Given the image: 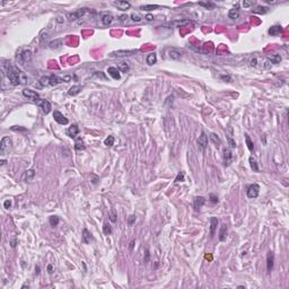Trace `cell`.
<instances>
[{
	"label": "cell",
	"instance_id": "31",
	"mask_svg": "<svg viewBox=\"0 0 289 289\" xmlns=\"http://www.w3.org/2000/svg\"><path fill=\"white\" fill-rule=\"evenodd\" d=\"M146 61H147V64H148V66H153V64H155L156 61H157V57H156V53H150V54H149V55L147 57Z\"/></svg>",
	"mask_w": 289,
	"mask_h": 289
},
{
	"label": "cell",
	"instance_id": "39",
	"mask_svg": "<svg viewBox=\"0 0 289 289\" xmlns=\"http://www.w3.org/2000/svg\"><path fill=\"white\" fill-rule=\"evenodd\" d=\"M157 8H159L158 5H144V6H141V7H140V9L147 10V11L154 10V9H157Z\"/></svg>",
	"mask_w": 289,
	"mask_h": 289
},
{
	"label": "cell",
	"instance_id": "46",
	"mask_svg": "<svg viewBox=\"0 0 289 289\" xmlns=\"http://www.w3.org/2000/svg\"><path fill=\"white\" fill-rule=\"evenodd\" d=\"M184 181V173L183 172H178L177 176L175 177V182H183Z\"/></svg>",
	"mask_w": 289,
	"mask_h": 289
},
{
	"label": "cell",
	"instance_id": "21",
	"mask_svg": "<svg viewBox=\"0 0 289 289\" xmlns=\"http://www.w3.org/2000/svg\"><path fill=\"white\" fill-rule=\"evenodd\" d=\"M226 236H227V226L225 224H223L220 227V230H219V241L224 242L226 239Z\"/></svg>",
	"mask_w": 289,
	"mask_h": 289
},
{
	"label": "cell",
	"instance_id": "50",
	"mask_svg": "<svg viewBox=\"0 0 289 289\" xmlns=\"http://www.w3.org/2000/svg\"><path fill=\"white\" fill-rule=\"evenodd\" d=\"M210 201L212 202V203H218V196H215V194H210Z\"/></svg>",
	"mask_w": 289,
	"mask_h": 289
},
{
	"label": "cell",
	"instance_id": "48",
	"mask_svg": "<svg viewBox=\"0 0 289 289\" xmlns=\"http://www.w3.org/2000/svg\"><path fill=\"white\" fill-rule=\"evenodd\" d=\"M110 220L112 221V223H115L116 221V214H115V210L112 209L111 210V215H110Z\"/></svg>",
	"mask_w": 289,
	"mask_h": 289
},
{
	"label": "cell",
	"instance_id": "63",
	"mask_svg": "<svg viewBox=\"0 0 289 289\" xmlns=\"http://www.w3.org/2000/svg\"><path fill=\"white\" fill-rule=\"evenodd\" d=\"M120 18H121V21H125V18H128V16H125V15H124V16H121Z\"/></svg>",
	"mask_w": 289,
	"mask_h": 289
},
{
	"label": "cell",
	"instance_id": "16",
	"mask_svg": "<svg viewBox=\"0 0 289 289\" xmlns=\"http://www.w3.org/2000/svg\"><path fill=\"white\" fill-rule=\"evenodd\" d=\"M107 72H109V75H110L113 79H120V78H121L120 70H119L118 68H115V67H110V68H107Z\"/></svg>",
	"mask_w": 289,
	"mask_h": 289
},
{
	"label": "cell",
	"instance_id": "62",
	"mask_svg": "<svg viewBox=\"0 0 289 289\" xmlns=\"http://www.w3.org/2000/svg\"><path fill=\"white\" fill-rule=\"evenodd\" d=\"M133 245H134V241H132V242L130 243V250H131V251L133 250Z\"/></svg>",
	"mask_w": 289,
	"mask_h": 289
},
{
	"label": "cell",
	"instance_id": "56",
	"mask_svg": "<svg viewBox=\"0 0 289 289\" xmlns=\"http://www.w3.org/2000/svg\"><path fill=\"white\" fill-rule=\"evenodd\" d=\"M144 18H146V19H147V21H153V19H154V16L149 14V15H147V16H146Z\"/></svg>",
	"mask_w": 289,
	"mask_h": 289
},
{
	"label": "cell",
	"instance_id": "49",
	"mask_svg": "<svg viewBox=\"0 0 289 289\" xmlns=\"http://www.w3.org/2000/svg\"><path fill=\"white\" fill-rule=\"evenodd\" d=\"M91 177H92V180H91V181H92V183H93V184H97V183H98V181H100V177H98L97 175H95V174H92V175H91Z\"/></svg>",
	"mask_w": 289,
	"mask_h": 289
},
{
	"label": "cell",
	"instance_id": "47",
	"mask_svg": "<svg viewBox=\"0 0 289 289\" xmlns=\"http://www.w3.org/2000/svg\"><path fill=\"white\" fill-rule=\"evenodd\" d=\"M134 223H136V216H134V215L129 216V218H128V225H129V226H132Z\"/></svg>",
	"mask_w": 289,
	"mask_h": 289
},
{
	"label": "cell",
	"instance_id": "60",
	"mask_svg": "<svg viewBox=\"0 0 289 289\" xmlns=\"http://www.w3.org/2000/svg\"><path fill=\"white\" fill-rule=\"evenodd\" d=\"M48 271H49V273H52V272H53V271H52V265L51 264L48 267Z\"/></svg>",
	"mask_w": 289,
	"mask_h": 289
},
{
	"label": "cell",
	"instance_id": "8",
	"mask_svg": "<svg viewBox=\"0 0 289 289\" xmlns=\"http://www.w3.org/2000/svg\"><path fill=\"white\" fill-rule=\"evenodd\" d=\"M53 118H54V121H55V122H58L59 124H62V125H67V124L69 123V120H68L61 112H59V111H54Z\"/></svg>",
	"mask_w": 289,
	"mask_h": 289
},
{
	"label": "cell",
	"instance_id": "25",
	"mask_svg": "<svg viewBox=\"0 0 289 289\" xmlns=\"http://www.w3.org/2000/svg\"><path fill=\"white\" fill-rule=\"evenodd\" d=\"M83 89V87L82 86H79V85H75V86H72L71 88L68 91V95H70V96H76V95H78V94L80 93V91Z\"/></svg>",
	"mask_w": 289,
	"mask_h": 289
},
{
	"label": "cell",
	"instance_id": "59",
	"mask_svg": "<svg viewBox=\"0 0 289 289\" xmlns=\"http://www.w3.org/2000/svg\"><path fill=\"white\" fill-rule=\"evenodd\" d=\"M251 66H253V67L257 66V60H255V59H254V60H251Z\"/></svg>",
	"mask_w": 289,
	"mask_h": 289
},
{
	"label": "cell",
	"instance_id": "37",
	"mask_svg": "<svg viewBox=\"0 0 289 289\" xmlns=\"http://www.w3.org/2000/svg\"><path fill=\"white\" fill-rule=\"evenodd\" d=\"M168 54H169V57H171L172 59H174V60H178V59L182 57V53L180 51H177V50H171Z\"/></svg>",
	"mask_w": 289,
	"mask_h": 289
},
{
	"label": "cell",
	"instance_id": "11",
	"mask_svg": "<svg viewBox=\"0 0 289 289\" xmlns=\"http://www.w3.org/2000/svg\"><path fill=\"white\" fill-rule=\"evenodd\" d=\"M85 12H86V8H82V9L75 11V12H70V14H68V15H67V17H68V19H69V21H76L77 18H82L84 15H85Z\"/></svg>",
	"mask_w": 289,
	"mask_h": 289
},
{
	"label": "cell",
	"instance_id": "53",
	"mask_svg": "<svg viewBox=\"0 0 289 289\" xmlns=\"http://www.w3.org/2000/svg\"><path fill=\"white\" fill-rule=\"evenodd\" d=\"M63 78V82L64 83H69L70 80H71V77L70 76H64V77H62Z\"/></svg>",
	"mask_w": 289,
	"mask_h": 289
},
{
	"label": "cell",
	"instance_id": "38",
	"mask_svg": "<svg viewBox=\"0 0 289 289\" xmlns=\"http://www.w3.org/2000/svg\"><path fill=\"white\" fill-rule=\"evenodd\" d=\"M49 221H50V225H51L52 227H57L58 224H59V221H60V219H59L58 216H51L50 219H49Z\"/></svg>",
	"mask_w": 289,
	"mask_h": 289
},
{
	"label": "cell",
	"instance_id": "30",
	"mask_svg": "<svg viewBox=\"0 0 289 289\" xmlns=\"http://www.w3.org/2000/svg\"><path fill=\"white\" fill-rule=\"evenodd\" d=\"M248 162H250V166H251L252 171H253V172H259L258 163H257V160H255V158H254L253 156H251V157L248 158Z\"/></svg>",
	"mask_w": 289,
	"mask_h": 289
},
{
	"label": "cell",
	"instance_id": "2",
	"mask_svg": "<svg viewBox=\"0 0 289 289\" xmlns=\"http://www.w3.org/2000/svg\"><path fill=\"white\" fill-rule=\"evenodd\" d=\"M11 144H12V142H11V139L9 137H3L1 139V142H0V155H1V157L9 154Z\"/></svg>",
	"mask_w": 289,
	"mask_h": 289
},
{
	"label": "cell",
	"instance_id": "5",
	"mask_svg": "<svg viewBox=\"0 0 289 289\" xmlns=\"http://www.w3.org/2000/svg\"><path fill=\"white\" fill-rule=\"evenodd\" d=\"M137 52H138V50H119V51L112 52L110 55L111 57H116V58H125V57L133 55Z\"/></svg>",
	"mask_w": 289,
	"mask_h": 289
},
{
	"label": "cell",
	"instance_id": "51",
	"mask_svg": "<svg viewBox=\"0 0 289 289\" xmlns=\"http://www.w3.org/2000/svg\"><path fill=\"white\" fill-rule=\"evenodd\" d=\"M3 207H5L6 209H9L11 207V200H6L5 203H3Z\"/></svg>",
	"mask_w": 289,
	"mask_h": 289
},
{
	"label": "cell",
	"instance_id": "61",
	"mask_svg": "<svg viewBox=\"0 0 289 289\" xmlns=\"http://www.w3.org/2000/svg\"><path fill=\"white\" fill-rule=\"evenodd\" d=\"M95 75H96V76H97V77H102V78H105V76H104L103 73H97V72H96V73H95Z\"/></svg>",
	"mask_w": 289,
	"mask_h": 289
},
{
	"label": "cell",
	"instance_id": "34",
	"mask_svg": "<svg viewBox=\"0 0 289 289\" xmlns=\"http://www.w3.org/2000/svg\"><path fill=\"white\" fill-rule=\"evenodd\" d=\"M40 87H45V86H50V77L49 76H43L41 79L39 80Z\"/></svg>",
	"mask_w": 289,
	"mask_h": 289
},
{
	"label": "cell",
	"instance_id": "52",
	"mask_svg": "<svg viewBox=\"0 0 289 289\" xmlns=\"http://www.w3.org/2000/svg\"><path fill=\"white\" fill-rule=\"evenodd\" d=\"M149 257H150V254H149V251H148V250H146V257H144V263L149 261Z\"/></svg>",
	"mask_w": 289,
	"mask_h": 289
},
{
	"label": "cell",
	"instance_id": "44",
	"mask_svg": "<svg viewBox=\"0 0 289 289\" xmlns=\"http://www.w3.org/2000/svg\"><path fill=\"white\" fill-rule=\"evenodd\" d=\"M199 6H202V7H205L207 9H212L214 8V5L211 3V2H199Z\"/></svg>",
	"mask_w": 289,
	"mask_h": 289
},
{
	"label": "cell",
	"instance_id": "22",
	"mask_svg": "<svg viewBox=\"0 0 289 289\" xmlns=\"http://www.w3.org/2000/svg\"><path fill=\"white\" fill-rule=\"evenodd\" d=\"M281 31H282L281 26L274 25V26H271V27L269 28V34L272 35V36H277V35H279V34L281 33Z\"/></svg>",
	"mask_w": 289,
	"mask_h": 289
},
{
	"label": "cell",
	"instance_id": "28",
	"mask_svg": "<svg viewBox=\"0 0 289 289\" xmlns=\"http://www.w3.org/2000/svg\"><path fill=\"white\" fill-rule=\"evenodd\" d=\"M75 149H76V150H85V149H86V147H85V144H84L83 139H82L80 137H78V138L76 139V142H75Z\"/></svg>",
	"mask_w": 289,
	"mask_h": 289
},
{
	"label": "cell",
	"instance_id": "42",
	"mask_svg": "<svg viewBox=\"0 0 289 289\" xmlns=\"http://www.w3.org/2000/svg\"><path fill=\"white\" fill-rule=\"evenodd\" d=\"M103 233L105 235H110L112 233V228H111V225L109 223H104L103 225Z\"/></svg>",
	"mask_w": 289,
	"mask_h": 289
},
{
	"label": "cell",
	"instance_id": "1",
	"mask_svg": "<svg viewBox=\"0 0 289 289\" xmlns=\"http://www.w3.org/2000/svg\"><path fill=\"white\" fill-rule=\"evenodd\" d=\"M6 75H7V78L9 79V83L12 86L23 85V84H26V82H27L26 76L15 66H9L6 70Z\"/></svg>",
	"mask_w": 289,
	"mask_h": 289
},
{
	"label": "cell",
	"instance_id": "54",
	"mask_svg": "<svg viewBox=\"0 0 289 289\" xmlns=\"http://www.w3.org/2000/svg\"><path fill=\"white\" fill-rule=\"evenodd\" d=\"M265 1H267V3H270V5H277L279 2L277 0H265Z\"/></svg>",
	"mask_w": 289,
	"mask_h": 289
},
{
	"label": "cell",
	"instance_id": "45",
	"mask_svg": "<svg viewBox=\"0 0 289 289\" xmlns=\"http://www.w3.org/2000/svg\"><path fill=\"white\" fill-rule=\"evenodd\" d=\"M242 5H243V7H244V8H250V7H252V6L254 5V1H250V0H244V1L242 2Z\"/></svg>",
	"mask_w": 289,
	"mask_h": 289
},
{
	"label": "cell",
	"instance_id": "20",
	"mask_svg": "<svg viewBox=\"0 0 289 289\" xmlns=\"http://www.w3.org/2000/svg\"><path fill=\"white\" fill-rule=\"evenodd\" d=\"M63 83V78L62 77H59L57 75H51L50 76V85L51 86H55V85H59V84Z\"/></svg>",
	"mask_w": 289,
	"mask_h": 289
},
{
	"label": "cell",
	"instance_id": "35",
	"mask_svg": "<svg viewBox=\"0 0 289 289\" xmlns=\"http://www.w3.org/2000/svg\"><path fill=\"white\" fill-rule=\"evenodd\" d=\"M118 69L121 72H128L130 70V67H129V64L127 62H121V63L118 64Z\"/></svg>",
	"mask_w": 289,
	"mask_h": 289
},
{
	"label": "cell",
	"instance_id": "12",
	"mask_svg": "<svg viewBox=\"0 0 289 289\" xmlns=\"http://www.w3.org/2000/svg\"><path fill=\"white\" fill-rule=\"evenodd\" d=\"M113 5L115 7H118L120 10H128V9H130V7H131V3L130 2H128V1H122V0H120V1H114Z\"/></svg>",
	"mask_w": 289,
	"mask_h": 289
},
{
	"label": "cell",
	"instance_id": "27",
	"mask_svg": "<svg viewBox=\"0 0 289 289\" xmlns=\"http://www.w3.org/2000/svg\"><path fill=\"white\" fill-rule=\"evenodd\" d=\"M187 24H190V19H183V21H174L171 23V26H174V27H183Z\"/></svg>",
	"mask_w": 289,
	"mask_h": 289
},
{
	"label": "cell",
	"instance_id": "15",
	"mask_svg": "<svg viewBox=\"0 0 289 289\" xmlns=\"http://www.w3.org/2000/svg\"><path fill=\"white\" fill-rule=\"evenodd\" d=\"M82 241H83V243H85V244H89V243L93 241V236H92V234H91V233H89L86 228H84L83 229Z\"/></svg>",
	"mask_w": 289,
	"mask_h": 289
},
{
	"label": "cell",
	"instance_id": "33",
	"mask_svg": "<svg viewBox=\"0 0 289 289\" xmlns=\"http://www.w3.org/2000/svg\"><path fill=\"white\" fill-rule=\"evenodd\" d=\"M269 58V60L271 61V63H274V64H277V63H279V62L281 61V55L280 54H270L268 57Z\"/></svg>",
	"mask_w": 289,
	"mask_h": 289
},
{
	"label": "cell",
	"instance_id": "41",
	"mask_svg": "<svg viewBox=\"0 0 289 289\" xmlns=\"http://www.w3.org/2000/svg\"><path fill=\"white\" fill-rule=\"evenodd\" d=\"M131 19L133 21H136V23H139V21H142V16L139 14V12H132L131 14Z\"/></svg>",
	"mask_w": 289,
	"mask_h": 289
},
{
	"label": "cell",
	"instance_id": "40",
	"mask_svg": "<svg viewBox=\"0 0 289 289\" xmlns=\"http://www.w3.org/2000/svg\"><path fill=\"white\" fill-rule=\"evenodd\" d=\"M268 7H262V6H258L255 9H253V12H255V14H265V12H268Z\"/></svg>",
	"mask_w": 289,
	"mask_h": 289
},
{
	"label": "cell",
	"instance_id": "58",
	"mask_svg": "<svg viewBox=\"0 0 289 289\" xmlns=\"http://www.w3.org/2000/svg\"><path fill=\"white\" fill-rule=\"evenodd\" d=\"M221 79H223V80H227V82H229V80H230V77H229V76H221Z\"/></svg>",
	"mask_w": 289,
	"mask_h": 289
},
{
	"label": "cell",
	"instance_id": "26",
	"mask_svg": "<svg viewBox=\"0 0 289 289\" xmlns=\"http://www.w3.org/2000/svg\"><path fill=\"white\" fill-rule=\"evenodd\" d=\"M209 138H210L211 142L215 144L217 148H218V147H220V144H221V140H220V138H219L216 133H214V132H212V133H210Z\"/></svg>",
	"mask_w": 289,
	"mask_h": 289
},
{
	"label": "cell",
	"instance_id": "6",
	"mask_svg": "<svg viewBox=\"0 0 289 289\" xmlns=\"http://www.w3.org/2000/svg\"><path fill=\"white\" fill-rule=\"evenodd\" d=\"M259 192H260V186H259V184L254 183V184H251L248 187L246 194H248V198H250V199H254V198H258Z\"/></svg>",
	"mask_w": 289,
	"mask_h": 289
},
{
	"label": "cell",
	"instance_id": "19",
	"mask_svg": "<svg viewBox=\"0 0 289 289\" xmlns=\"http://www.w3.org/2000/svg\"><path fill=\"white\" fill-rule=\"evenodd\" d=\"M217 225H218V219H217L216 217H212V218L210 219V236H211V237L215 235Z\"/></svg>",
	"mask_w": 289,
	"mask_h": 289
},
{
	"label": "cell",
	"instance_id": "3",
	"mask_svg": "<svg viewBox=\"0 0 289 289\" xmlns=\"http://www.w3.org/2000/svg\"><path fill=\"white\" fill-rule=\"evenodd\" d=\"M31 59H32V52L30 50H23V51L17 54V62L21 66L26 64L27 62L31 61Z\"/></svg>",
	"mask_w": 289,
	"mask_h": 289
},
{
	"label": "cell",
	"instance_id": "4",
	"mask_svg": "<svg viewBox=\"0 0 289 289\" xmlns=\"http://www.w3.org/2000/svg\"><path fill=\"white\" fill-rule=\"evenodd\" d=\"M196 144H198V147H199V149H200L201 151L206 150V148L208 147V137H207V134L205 131H202L201 134L199 136V138H198V140H196Z\"/></svg>",
	"mask_w": 289,
	"mask_h": 289
},
{
	"label": "cell",
	"instance_id": "23",
	"mask_svg": "<svg viewBox=\"0 0 289 289\" xmlns=\"http://www.w3.org/2000/svg\"><path fill=\"white\" fill-rule=\"evenodd\" d=\"M114 21V17L112 15H110V14H105L103 15V17H102V23H103L105 26H109V25H111Z\"/></svg>",
	"mask_w": 289,
	"mask_h": 289
},
{
	"label": "cell",
	"instance_id": "14",
	"mask_svg": "<svg viewBox=\"0 0 289 289\" xmlns=\"http://www.w3.org/2000/svg\"><path fill=\"white\" fill-rule=\"evenodd\" d=\"M273 262H274L273 253L268 252V254H267V270H268V272H271V270L273 269Z\"/></svg>",
	"mask_w": 289,
	"mask_h": 289
},
{
	"label": "cell",
	"instance_id": "18",
	"mask_svg": "<svg viewBox=\"0 0 289 289\" xmlns=\"http://www.w3.org/2000/svg\"><path fill=\"white\" fill-rule=\"evenodd\" d=\"M228 131H229V134H226V136H227L228 144H229V147H230L232 149H234V148H236V142H235V140L233 139V129L229 127V128H228Z\"/></svg>",
	"mask_w": 289,
	"mask_h": 289
},
{
	"label": "cell",
	"instance_id": "10",
	"mask_svg": "<svg viewBox=\"0 0 289 289\" xmlns=\"http://www.w3.org/2000/svg\"><path fill=\"white\" fill-rule=\"evenodd\" d=\"M223 158H224V164H225V166H228L232 164V162H233V159H234V156L232 154L230 149H228V148H225V149H224Z\"/></svg>",
	"mask_w": 289,
	"mask_h": 289
},
{
	"label": "cell",
	"instance_id": "29",
	"mask_svg": "<svg viewBox=\"0 0 289 289\" xmlns=\"http://www.w3.org/2000/svg\"><path fill=\"white\" fill-rule=\"evenodd\" d=\"M228 17H229L230 19H237L238 17H239V10H238L237 7L229 10V12H228Z\"/></svg>",
	"mask_w": 289,
	"mask_h": 289
},
{
	"label": "cell",
	"instance_id": "7",
	"mask_svg": "<svg viewBox=\"0 0 289 289\" xmlns=\"http://www.w3.org/2000/svg\"><path fill=\"white\" fill-rule=\"evenodd\" d=\"M23 95L26 97V98H28V100H31L33 102H37L39 100H40V95L36 93V92H34V91H32V89H28V88H25V89H23Z\"/></svg>",
	"mask_w": 289,
	"mask_h": 289
},
{
	"label": "cell",
	"instance_id": "55",
	"mask_svg": "<svg viewBox=\"0 0 289 289\" xmlns=\"http://www.w3.org/2000/svg\"><path fill=\"white\" fill-rule=\"evenodd\" d=\"M11 130H14V131H18V130H23V131H24V130H26V129H25V128H19V127H12V128H11Z\"/></svg>",
	"mask_w": 289,
	"mask_h": 289
},
{
	"label": "cell",
	"instance_id": "57",
	"mask_svg": "<svg viewBox=\"0 0 289 289\" xmlns=\"http://www.w3.org/2000/svg\"><path fill=\"white\" fill-rule=\"evenodd\" d=\"M16 244H17V241H16V239H12V241L10 242L11 248H15V246H16Z\"/></svg>",
	"mask_w": 289,
	"mask_h": 289
},
{
	"label": "cell",
	"instance_id": "13",
	"mask_svg": "<svg viewBox=\"0 0 289 289\" xmlns=\"http://www.w3.org/2000/svg\"><path fill=\"white\" fill-rule=\"evenodd\" d=\"M78 133H79V128H78L77 124H72L71 127L67 130V134H68L70 138H72V139H75V138L78 136Z\"/></svg>",
	"mask_w": 289,
	"mask_h": 289
},
{
	"label": "cell",
	"instance_id": "32",
	"mask_svg": "<svg viewBox=\"0 0 289 289\" xmlns=\"http://www.w3.org/2000/svg\"><path fill=\"white\" fill-rule=\"evenodd\" d=\"M61 45H62V40H60V39H58V40H54V41L50 42V44H49L50 49H52V50L59 49V48H60Z\"/></svg>",
	"mask_w": 289,
	"mask_h": 289
},
{
	"label": "cell",
	"instance_id": "17",
	"mask_svg": "<svg viewBox=\"0 0 289 289\" xmlns=\"http://www.w3.org/2000/svg\"><path fill=\"white\" fill-rule=\"evenodd\" d=\"M205 202H206V199L203 196H196L194 198V209L200 210L202 208V206L205 205Z\"/></svg>",
	"mask_w": 289,
	"mask_h": 289
},
{
	"label": "cell",
	"instance_id": "36",
	"mask_svg": "<svg viewBox=\"0 0 289 289\" xmlns=\"http://www.w3.org/2000/svg\"><path fill=\"white\" fill-rule=\"evenodd\" d=\"M245 141H246V146H248V150L250 151H253L254 150V144H253V141L251 140V138H250V136L248 133H245Z\"/></svg>",
	"mask_w": 289,
	"mask_h": 289
},
{
	"label": "cell",
	"instance_id": "9",
	"mask_svg": "<svg viewBox=\"0 0 289 289\" xmlns=\"http://www.w3.org/2000/svg\"><path fill=\"white\" fill-rule=\"evenodd\" d=\"M36 104L41 107L42 111H43L45 114H49L51 112V109H52L51 103H50L49 101H46V100H39V101L36 102Z\"/></svg>",
	"mask_w": 289,
	"mask_h": 289
},
{
	"label": "cell",
	"instance_id": "24",
	"mask_svg": "<svg viewBox=\"0 0 289 289\" xmlns=\"http://www.w3.org/2000/svg\"><path fill=\"white\" fill-rule=\"evenodd\" d=\"M34 176H35V169H27L26 172H25V174H24V178H25V181L26 182H31L33 181V178H34Z\"/></svg>",
	"mask_w": 289,
	"mask_h": 289
},
{
	"label": "cell",
	"instance_id": "43",
	"mask_svg": "<svg viewBox=\"0 0 289 289\" xmlns=\"http://www.w3.org/2000/svg\"><path fill=\"white\" fill-rule=\"evenodd\" d=\"M104 144H105V146H107V147H112V146L114 144V137L113 136H109V137L105 139Z\"/></svg>",
	"mask_w": 289,
	"mask_h": 289
}]
</instances>
